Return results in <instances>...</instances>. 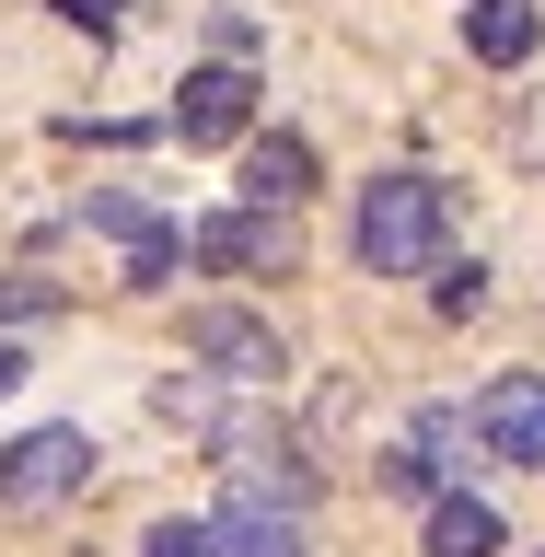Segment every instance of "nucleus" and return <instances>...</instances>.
<instances>
[{"instance_id":"obj_11","label":"nucleus","mask_w":545,"mask_h":557,"mask_svg":"<svg viewBox=\"0 0 545 557\" xmlns=\"http://www.w3.org/2000/svg\"><path fill=\"white\" fill-rule=\"evenodd\" d=\"M453 453H465V418H453V407H430V418L407 430V465H418L430 487H442V476H453Z\"/></svg>"},{"instance_id":"obj_8","label":"nucleus","mask_w":545,"mask_h":557,"mask_svg":"<svg viewBox=\"0 0 545 557\" xmlns=\"http://www.w3.org/2000/svg\"><path fill=\"white\" fill-rule=\"evenodd\" d=\"M534 35H545L534 0H476V12H465V47H476L487 70H522V59H534Z\"/></svg>"},{"instance_id":"obj_9","label":"nucleus","mask_w":545,"mask_h":557,"mask_svg":"<svg viewBox=\"0 0 545 557\" xmlns=\"http://www.w3.org/2000/svg\"><path fill=\"white\" fill-rule=\"evenodd\" d=\"M209 534H221V557H313L302 546V511H256V499H233Z\"/></svg>"},{"instance_id":"obj_2","label":"nucleus","mask_w":545,"mask_h":557,"mask_svg":"<svg viewBox=\"0 0 545 557\" xmlns=\"http://www.w3.org/2000/svg\"><path fill=\"white\" fill-rule=\"evenodd\" d=\"M70 487H94V430H24V442H0V511H59Z\"/></svg>"},{"instance_id":"obj_14","label":"nucleus","mask_w":545,"mask_h":557,"mask_svg":"<svg viewBox=\"0 0 545 557\" xmlns=\"http://www.w3.org/2000/svg\"><path fill=\"white\" fill-rule=\"evenodd\" d=\"M430 302H442V313H453V325H465V313H476V302H487V268H476V256H465V268H442V290H430Z\"/></svg>"},{"instance_id":"obj_1","label":"nucleus","mask_w":545,"mask_h":557,"mask_svg":"<svg viewBox=\"0 0 545 557\" xmlns=\"http://www.w3.org/2000/svg\"><path fill=\"white\" fill-rule=\"evenodd\" d=\"M442 233H453V198L430 174H372V198L348 221V256L372 278H418V268H442Z\"/></svg>"},{"instance_id":"obj_10","label":"nucleus","mask_w":545,"mask_h":557,"mask_svg":"<svg viewBox=\"0 0 545 557\" xmlns=\"http://www.w3.org/2000/svg\"><path fill=\"white\" fill-rule=\"evenodd\" d=\"M430 557H499V511H487V499H465V487H453V499H430Z\"/></svg>"},{"instance_id":"obj_5","label":"nucleus","mask_w":545,"mask_h":557,"mask_svg":"<svg viewBox=\"0 0 545 557\" xmlns=\"http://www.w3.org/2000/svg\"><path fill=\"white\" fill-rule=\"evenodd\" d=\"M186 360H209V372H233V383H278L290 372V360H278V325H256V313H233V302L186 313Z\"/></svg>"},{"instance_id":"obj_12","label":"nucleus","mask_w":545,"mask_h":557,"mask_svg":"<svg viewBox=\"0 0 545 557\" xmlns=\"http://www.w3.org/2000/svg\"><path fill=\"white\" fill-rule=\"evenodd\" d=\"M174 268H186V233H174V221H151V233L128 244V290H163Z\"/></svg>"},{"instance_id":"obj_19","label":"nucleus","mask_w":545,"mask_h":557,"mask_svg":"<svg viewBox=\"0 0 545 557\" xmlns=\"http://www.w3.org/2000/svg\"><path fill=\"white\" fill-rule=\"evenodd\" d=\"M522 151H534V163H545V104H534V116H522Z\"/></svg>"},{"instance_id":"obj_18","label":"nucleus","mask_w":545,"mask_h":557,"mask_svg":"<svg viewBox=\"0 0 545 557\" xmlns=\"http://www.w3.org/2000/svg\"><path fill=\"white\" fill-rule=\"evenodd\" d=\"M35 372V360H24V348H12V337H0V395H12V383H24Z\"/></svg>"},{"instance_id":"obj_17","label":"nucleus","mask_w":545,"mask_h":557,"mask_svg":"<svg viewBox=\"0 0 545 557\" xmlns=\"http://www.w3.org/2000/svg\"><path fill=\"white\" fill-rule=\"evenodd\" d=\"M116 12H128V0H70V24H116Z\"/></svg>"},{"instance_id":"obj_4","label":"nucleus","mask_w":545,"mask_h":557,"mask_svg":"<svg viewBox=\"0 0 545 557\" xmlns=\"http://www.w3.org/2000/svg\"><path fill=\"white\" fill-rule=\"evenodd\" d=\"M465 430H476L499 465H534V476H545V372H499V383L476 395Z\"/></svg>"},{"instance_id":"obj_6","label":"nucleus","mask_w":545,"mask_h":557,"mask_svg":"<svg viewBox=\"0 0 545 557\" xmlns=\"http://www.w3.org/2000/svg\"><path fill=\"white\" fill-rule=\"evenodd\" d=\"M256 128V70H186V94H174V139H244Z\"/></svg>"},{"instance_id":"obj_3","label":"nucleus","mask_w":545,"mask_h":557,"mask_svg":"<svg viewBox=\"0 0 545 557\" xmlns=\"http://www.w3.org/2000/svg\"><path fill=\"white\" fill-rule=\"evenodd\" d=\"M186 256L198 268H221V278H290V209H209L198 233H186Z\"/></svg>"},{"instance_id":"obj_15","label":"nucleus","mask_w":545,"mask_h":557,"mask_svg":"<svg viewBox=\"0 0 545 557\" xmlns=\"http://www.w3.org/2000/svg\"><path fill=\"white\" fill-rule=\"evenodd\" d=\"M94 221H104V233H128V244H139V233H151V209H139V198H128V186H94Z\"/></svg>"},{"instance_id":"obj_13","label":"nucleus","mask_w":545,"mask_h":557,"mask_svg":"<svg viewBox=\"0 0 545 557\" xmlns=\"http://www.w3.org/2000/svg\"><path fill=\"white\" fill-rule=\"evenodd\" d=\"M139 557H221V534H209V522H151Z\"/></svg>"},{"instance_id":"obj_7","label":"nucleus","mask_w":545,"mask_h":557,"mask_svg":"<svg viewBox=\"0 0 545 557\" xmlns=\"http://www.w3.org/2000/svg\"><path fill=\"white\" fill-rule=\"evenodd\" d=\"M244 198L256 209H302L313 198V139H290V128L256 139V151H244Z\"/></svg>"},{"instance_id":"obj_16","label":"nucleus","mask_w":545,"mask_h":557,"mask_svg":"<svg viewBox=\"0 0 545 557\" xmlns=\"http://www.w3.org/2000/svg\"><path fill=\"white\" fill-rule=\"evenodd\" d=\"M47 302H59L47 278H0V313H47Z\"/></svg>"}]
</instances>
